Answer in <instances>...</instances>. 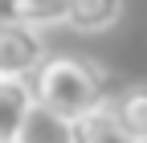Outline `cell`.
Here are the masks:
<instances>
[{"mask_svg":"<svg viewBox=\"0 0 147 143\" xmlns=\"http://www.w3.org/2000/svg\"><path fill=\"white\" fill-rule=\"evenodd\" d=\"M29 86H33V102L37 106H45V111L61 115L69 123L90 115L94 106H102L110 98L106 94V69L86 61V57H74V53L45 57Z\"/></svg>","mask_w":147,"mask_h":143,"instance_id":"obj_1","label":"cell"},{"mask_svg":"<svg viewBox=\"0 0 147 143\" xmlns=\"http://www.w3.org/2000/svg\"><path fill=\"white\" fill-rule=\"evenodd\" d=\"M49 57L41 29H29L21 21L0 16V78H33L41 61Z\"/></svg>","mask_w":147,"mask_h":143,"instance_id":"obj_2","label":"cell"},{"mask_svg":"<svg viewBox=\"0 0 147 143\" xmlns=\"http://www.w3.org/2000/svg\"><path fill=\"white\" fill-rule=\"evenodd\" d=\"M110 115L131 143H147V82H135L110 94Z\"/></svg>","mask_w":147,"mask_h":143,"instance_id":"obj_3","label":"cell"},{"mask_svg":"<svg viewBox=\"0 0 147 143\" xmlns=\"http://www.w3.org/2000/svg\"><path fill=\"white\" fill-rule=\"evenodd\" d=\"M29 111H33V86L25 78H0V143H16Z\"/></svg>","mask_w":147,"mask_h":143,"instance_id":"obj_4","label":"cell"},{"mask_svg":"<svg viewBox=\"0 0 147 143\" xmlns=\"http://www.w3.org/2000/svg\"><path fill=\"white\" fill-rule=\"evenodd\" d=\"M123 16V0H69L65 25L74 33H106Z\"/></svg>","mask_w":147,"mask_h":143,"instance_id":"obj_5","label":"cell"},{"mask_svg":"<svg viewBox=\"0 0 147 143\" xmlns=\"http://www.w3.org/2000/svg\"><path fill=\"white\" fill-rule=\"evenodd\" d=\"M16 143H74V123L33 102V111H29L25 123H21Z\"/></svg>","mask_w":147,"mask_h":143,"instance_id":"obj_6","label":"cell"},{"mask_svg":"<svg viewBox=\"0 0 147 143\" xmlns=\"http://www.w3.org/2000/svg\"><path fill=\"white\" fill-rule=\"evenodd\" d=\"M74 143H131L123 135V127L115 123V115H110V98L102 106H94L90 115L74 119Z\"/></svg>","mask_w":147,"mask_h":143,"instance_id":"obj_7","label":"cell"},{"mask_svg":"<svg viewBox=\"0 0 147 143\" xmlns=\"http://www.w3.org/2000/svg\"><path fill=\"white\" fill-rule=\"evenodd\" d=\"M65 8H69V0H8L4 16L29 25V29H49V25L65 21Z\"/></svg>","mask_w":147,"mask_h":143,"instance_id":"obj_8","label":"cell"}]
</instances>
